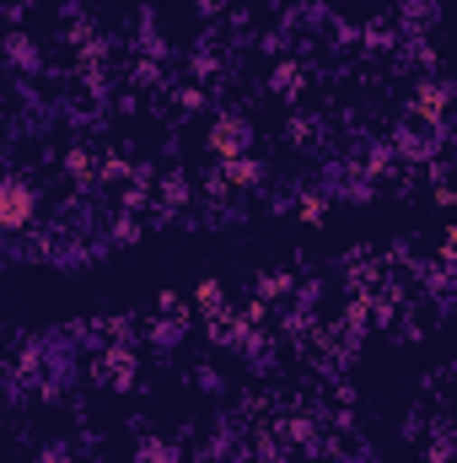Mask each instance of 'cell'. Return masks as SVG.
I'll list each match as a JSON object with an SVG mask.
<instances>
[{
    "label": "cell",
    "mask_w": 457,
    "mask_h": 463,
    "mask_svg": "<svg viewBox=\"0 0 457 463\" xmlns=\"http://www.w3.org/2000/svg\"><path fill=\"white\" fill-rule=\"evenodd\" d=\"M420 114H442V92H436V87H431V92H425V98H420Z\"/></svg>",
    "instance_id": "4"
},
{
    "label": "cell",
    "mask_w": 457,
    "mask_h": 463,
    "mask_svg": "<svg viewBox=\"0 0 457 463\" xmlns=\"http://www.w3.org/2000/svg\"><path fill=\"white\" fill-rule=\"evenodd\" d=\"M227 178H231V184H253V178H258V167H253V162H242V156H231Z\"/></svg>",
    "instance_id": "3"
},
{
    "label": "cell",
    "mask_w": 457,
    "mask_h": 463,
    "mask_svg": "<svg viewBox=\"0 0 457 463\" xmlns=\"http://www.w3.org/2000/svg\"><path fill=\"white\" fill-rule=\"evenodd\" d=\"M33 222V189L16 178H0V232H16Z\"/></svg>",
    "instance_id": "1"
},
{
    "label": "cell",
    "mask_w": 457,
    "mask_h": 463,
    "mask_svg": "<svg viewBox=\"0 0 457 463\" xmlns=\"http://www.w3.org/2000/svg\"><path fill=\"white\" fill-rule=\"evenodd\" d=\"M205 5H221V0H205Z\"/></svg>",
    "instance_id": "5"
},
{
    "label": "cell",
    "mask_w": 457,
    "mask_h": 463,
    "mask_svg": "<svg viewBox=\"0 0 457 463\" xmlns=\"http://www.w3.org/2000/svg\"><path fill=\"white\" fill-rule=\"evenodd\" d=\"M242 140H247V129H242L237 118H221V124L210 129V146H216L227 162H231V156H242Z\"/></svg>",
    "instance_id": "2"
}]
</instances>
